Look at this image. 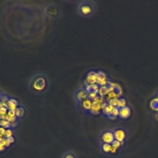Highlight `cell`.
Instances as JSON below:
<instances>
[{"instance_id":"obj_12","label":"cell","mask_w":158,"mask_h":158,"mask_svg":"<svg viewBox=\"0 0 158 158\" xmlns=\"http://www.w3.org/2000/svg\"><path fill=\"white\" fill-rule=\"evenodd\" d=\"M86 90L88 91V93H98L99 91V86L97 84L93 85H86L85 87Z\"/></svg>"},{"instance_id":"obj_18","label":"cell","mask_w":158,"mask_h":158,"mask_svg":"<svg viewBox=\"0 0 158 158\" xmlns=\"http://www.w3.org/2000/svg\"><path fill=\"white\" fill-rule=\"evenodd\" d=\"M7 116L10 117V118H17L16 116V113H15V111H9V110L8 112Z\"/></svg>"},{"instance_id":"obj_19","label":"cell","mask_w":158,"mask_h":158,"mask_svg":"<svg viewBox=\"0 0 158 158\" xmlns=\"http://www.w3.org/2000/svg\"><path fill=\"white\" fill-rule=\"evenodd\" d=\"M6 130V129L5 128L0 127V137H1V138H4Z\"/></svg>"},{"instance_id":"obj_27","label":"cell","mask_w":158,"mask_h":158,"mask_svg":"<svg viewBox=\"0 0 158 158\" xmlns=\"http://www.w3.org/2000/svg\"><path fill=\"white\" fill-rule=\"evenodd\" d=\"M1 137H0V139H1Z\"/></svg>"},{"instance_id":"obj_8","label":"cell","mask_w":158,"mask_h":158,"mask_svg":"<svg viewBox=\"0 0 158 158\" xmlns=\"http://www.w3.org/2000/svg\"><path fill=\"white\" fill-rule=\"evenodd\" d=\"M103 104L104 103H101L98 101H93L90 113L93 114H98L99 113H101L102 107H103Z\"/></svg>"},{"instance_id":"obj_1","label":"cell","mask_w":158,"mask_h":158,"mask_svg":"<svg viewBox=\"0 0 158 158\" xmlns=\"http://www.w3.org/2000/svg\"><path fill=\"white\" fill-rule=\"evenodd\" d=\"M114 130L115 140L120 142L124 146H126L129 139V132L124 126H117Z\"/></svg>"},{"instance_id":"obj_7","label":"cell","mask_w":158,"mask_h":158,"mask_svg":"<svg viewBox=\"0 0 158 158\" xmlns=\"http://www.w3.org/2000/svg\"><path fill=\"white\" fill-rule=\"evenodd\" d=\"M75 96L76 101L80 104L81 102L88 98V93L85 88H79L76 91Z\"/></svg>"},{"instance_id":"obj_3","label":"cell","mask_w":158,"mask_h":158,"mask_svg":"<svg viewBox=\"0 0 158 158\" xmlns=\"http://www.w3.org/2000/svg\"><path fill=\"white\" fill-rule=\"evenodd\" d=\"M47 80L42 75L36 76L32 81L31 88L36 92H42L47 87Z\"/></svg>"},{"instance_id":"obj_24","label":"cell","mask_w":158,"mask_h":158,"mask_svg":"<svg viewBox=\"0 0 158 158\" xmlns=\"http://www.w3.org/2000/svg\"><path fill=\"white\" fill-rule=\"evenodd\" d=\"M155 119L157 120V122H158V113L155 115Z\"/></svg>"},{"instance_id":"obj_13","label":"cell","mask_w":158,"mask_h":158,"mask_svg":"<svg viewBox=\"0 0 158 158\" xmlns=\"http://www.w3.org/2000/svg\"><path fill=\"white\" fill-rule=\"evenodd\" d=\"M17 118H20L23 117L25 114V109L22 106H18L16 110L15 111Z\"/></svg>"},{"instance_id":"obj_10","label":"cell","mask_w":158,"mask_h":158,"mask_svg":"<svg viewBox=\"0 0 158 158\" xmlns=\"http://www.w3.org/2000/svg\"><path fill=\"white\" fill-rule=\"evenodd\" d=\"M92 103H93V101L90 100L89 98L86 99L83 101L81 102L80 103L81 108L83 111L86 112V113H88V112L91 111Z\"/></svg>"},{"instance_id":"obj_20","label":"cell","mask_w":158,"mask_h":158,"mask_svg":"<svg viewBox=\"0 0 158 158\" xmlns=\"http://www.w3.org/2000/svg\"><path fill=\"white\" fill-rule=\"evenodd\" d=\"M64 158H76V157L73 154L68 153V154H67L64 156Z\"/></svg>"},{"instance_id":"obj_22","label":"cell","mask_w":158,"mask_h":158,"mask_svg":"<svg viewBox=\"0 0 158 158\" xmlns=\"http://www.w3.org/2000/svg\"><path fill=\"white\" fill-rule=\"evenodd\" d=\"M6 149V148L5 147L2 143H0V152L4 151Z\"/></svg>"},{"instance_id":"obj_25","label":"cell","mask_w":158,"mask_h":158,"mask_svg":"<svg viewBox=\"0 0 158 158\" xmlns=\"http://www.w3.org/2000/svg\"><path fill=\"white\" fill-rule=\"evenodd\" d=\"M156 97H157V98H158V90H157V91H156Z\"/></svg>"},{"instance_id":"obj_26","label":"cell","mask_w":158,"mask_h":158,"mask_svg":"<svg viewBox=\"0 0 158 158\" xmlns=\"http://www.w3.org/2000/svg\"><path fill=\"white\" fill-rule=\"evenodd\" d=\"M3 95L1 94V91H0V98H1V96H2Z\"/></svg>"},{"instance_id":"obj_6","label":"cell","mask_w":158,"mask_h":158,"mask_svg":"<svg viewBox=\"0 0 158 158\" xmlns=\"http://www.w3.org/2000/svg\"><path fill=\"white\" fill-rule=\"evenodd\" d=\"M114 108V106L110 104L109 102H105V103L103 104V107H102L101 113L105 118L109 119L112 114V113Z\"/></svg>"},{"instance_id":"obj_21","label":"cell","mask_w":158,"mask_h":158,"mask_svg":"<svg viewBox=\"0 0 158 158\" xmlns=\"http://www.w3.org/2000/svg\"><path fill=\"white\" fill-rule=\"evenodd\" d=\"M7 139L9 143L10 144L13 143H14V141H15V139H14V136L11 137V138H9V139Z\"/></svg>"},{"instance_id":"obj_14","label":"cell","mask_w":158,"mask_h":158,"mask_svg":"<svg viewBox=\"0 0 158 158\" xmlns=\"http://www.w3.org/2000/svg\"><path fill=\"white\" fill-rule=\"evenodd\" d=\"M0 127L6 129L11 128V123L6 120H0Z\"/></svg>"},{"instance_id":"obj_9","label":"cell","mask_w":158,"mask_h":158,"mask_svg":"<svg viewBox=\"0 0 158 158\" xmlns=\"http://www.w3.org/2000/svg\"><path fill=\"white\" fill-rule=\"evenodd\" d=\"M86 85H93L96 84V72L94 71H91L86 76Z\"/></svg>"},{"instance_id":"obj_17","label":"cell","mask_w":158,"mask_h":158,"mask_svg":"<svg viewBox=\"0 0 158 158\" xmlns=\"http://www.w3.org/2000/svg\"><path fill=\"white\" fill-rule=\"evenodd\" d=\"M8 109L6 107H3V108L0 109V114L1 115H6L8 112Z\"/></svg>"},{"instance_id":"obj_5","label":"cell","mask_w":158,"mask_h":158,"mask_svg":"<svg viewBox=\"0 0 158 158\" xmlns=\"http://www.w3.org/2000/svg\"><path fill=\"white\" fill-rule=\"evenodd\" d=\"M132 109L129 104L119 108V119L121 120H128L132 116Z\"/></svg>"},{"instance_id":"obj_11","label":"cell","mask_w":158,"mask_h":158,"mask_svg":"<svg viewBox=\"0 0 158 158\" xmlns=\"http://www.w3.org/2000/svg\"><path fill=\"white\" fill-rule=\"evenodd\" d=\"M18 107V102L14 98H10L9 100L6 104V108L9 111H14L16 110Z\"/></svg>"},{"instance_id":"obj_23","label":"cell","mask_w":158,"mask_h":158,"mask_svg":"<svg viewBox=\"0 0 158 158\" xmlns=\"http://www.w3.org/2000/svg\"><path fill=\"white\" fill-rule=\"evenodd\" d=\"M3 107H6V104H4L3 103H2L1 101H0V109L3 108Z\"/></svg>"},{"instance_id":"obj_4","label":"cell","mask_w":158,"mask_h":158,"mask_svg":"<svg viewBox=\"0 0 158 158\" xmlns=\"http://www.w3.org/2000/svg\"><path fill=\"white\" fill-rule=\"evenodd\" d=\"M100 140L103 143H112L115 140L114 130L109 129L103 130L100 135Z\"/></svg>"},{"instance_id":"obj_15","label":"cell","mask_w":158,"mask_h":158,"mask_svg":"<svg viewBox=\"0 0 158 158\" xmlns=\"http://www.w3.org/2000/svg\"><path fill=\"white\" fill-rule=\"evenodd\" d=\"M13 134H14V132L11 128L7 129L6 130V133H5L4 138L5 139L11 138V137L13 136Z\"/></svg>"},{"instance_id":"obj_2","label":"cell","mask_w":158,"mask_h":158,"mask_svg":"<svg viewBox=\"0 0 158 158\" xmlns=\"http://www.w3.org/2000/svg\"><path fill=\"white\" fill-rule=\"evenodd\" d=\"M96 11V5L93 1H84L79 7V13L83 16H93Z\"/></svg>"},{"instance_id":"obj_16","label":"cell","mask_w":158,"mask_h":158,"mask_svg":"<svg viewBox=\"0 0 158 158\" xmlns=\"http://www.w3.org/2000/svg\"><path fill=\"white\" fill-rule=\"evenodd\" d=\"M9 99L10 98L8 97V96H7L6 95H3L1 96V98H0V101H1L2 103H3V104L6 105V104H7V103L8 102V101L9 100Z\"/></svg>"}]
</instances>
